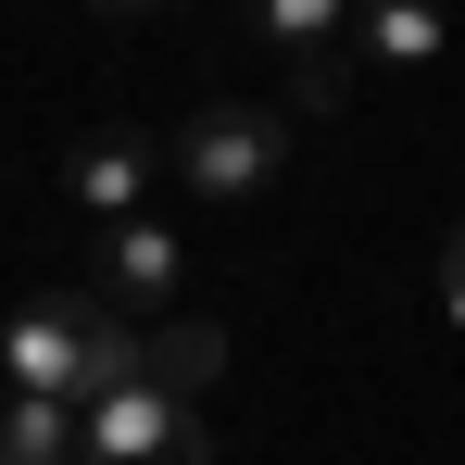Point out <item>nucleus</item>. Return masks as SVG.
I'll list each match as a JSON object with an SVG mask.
<instances>
[{
    "instance_id": "obj_8",
    "label": "nucleus",
    "mask_w": 465,
    "mask_h": 465,
    "mask_svg": "<svg viewBox=\"0 0 465 465\" xmlns=\"http://www.w3.org/2000/svg\"><path fill=\"white\" fill-rule=\"evenodd\" d=\"M352 38L378 64H428L440 51V0H352Z\"/></svg>"
},
{
    "instance_id": "obj_7",
    "label": "nucleus",
    "mask_w": 465,
    "mask_h": 465,
    "mask_svg": "<svg viewBox=\"0 0 465 465\" xmlns=\"http://www.w3.org/2000/svg\"><path fill=\"white\" fill-rule=\"evenodd\" d=\"M0 453H13V465H76V453H88V415H76V402H51V390H13Z\"/></svg>"
},
{
    "instance_id": "obj_13",
    "label": "nucleus",
    "mask_w": 465,
    "mask_h": 465,
    "mask_svg": "<svg viewBox=\"0 0 465 465\" xmlns=\"http://www.w3.org/2000/svg\"><path fill=\"white\" fill-rule=\"evenodd\" d=\"M0 465H13V453H0Z\"/></svg>"
},
{
    "instance_id": "obj_9",
    "label": "nucleus",
    "mask_w": 465,
    "mask_h": 465,
    "mask_svg": "<svg viewBox=\"0 0 465 465\" xmlns=\"http://www.w3.org/2000/svg\"><path fill=\"white\" fill-rule=\"evenodd\" d=\"M252 13L277 51H340V25H352V0H252Z\"/></svg>"
},
{
    "instance_id": "obj_12",
    "label": "nucleus",
    "mask_w": 465,
    "mask_h": 465,
    "mask_svg": "<svg viewBox=\"0 0 465 465\" xmlns=\"http://www.w3.org/2000/svg\"><path fill=\"white\" fill-rule=\"evenodd\" d=\"M101 25H152V13H176V0H88Z\"/></svg>"
},
{
    "instance_id": "obj_10",
    "label": "nucleus",
    "mask_w": 465,
    "mask_h": 465,
    "mask_svg": "<svg viewBox=\"0 0 465 465\" xmlns=\"http://www.w3.org/2000/svg\"><path fill=\"white\" fill-rule=\"evenodd\" d=\"M352 101V64L340 51H290V114H340Z\"/></svg>"
},
{
    "instance_id": "obj_2",
    "label": "nucleus",
    "mask_w": 465,
    "mask_h": 465,
    "mask_svg": "<svg viewBox=\"0 0 465 465\" xmlns=\"http://www.w3.org/2000/svg\"><path fill=\"white\" fill-rule=\"evenodd\" d=\"M277 163H290V114H264V101H202L176 126L189 202H252V189H277Z\"/></svg>"
},
{
    "instance_id": "obj_4",
    "label": "nucleus",
    "mask_w": 465,
    "mask_h": 465,
    "mask_svg": "<svg viewBox=\"0 0 465 465\" xmlns=\"http://www.w3.org/2000/svg\"><path fill=\"white\" fill-rule=\"evenodd\" d=\"M176 290H189V252H176V227H152V214L101 227V302L126 314V327H152V314H176Z\"/></svg>"
},
{
    "instance_id": "obj_5",
    "label": "nucleus",
    "mask_w": 465,
    "mask_h": 465,
    "mask_svg": "<svg viewBox=\"0 0 465 465\" xmlns=\"http://www.w3.org/2000/svg\"><path fill=\"white\" fill-rule=\"evenodd\" d=\"M139 378L176 390V402H202V390L227 378V327H202V314H152V327H139Z\"/></svg>"
},
{
    "instance_id": "obj_11",
    "label": "nucleus",
    "mask_w": 465,
    "mask_h": 465,
    "mask_svg": "<svg viewBox=\"0 0 465 465\" xmlns=\"http://www.w3.org/2000/svg\"><path fill=\"white\" fill-rule=\"evenodd\" d=\"M440 314L465 327V214H453V239H440Z\"/></svg>"
},
{
    "instance_id": "obj_3",
    "label": "nucleus",
    "mask_w": 465,
    "mask_h": 465,
    "mask_svg": "<svg viewBox=\"0 0 465 465\" xmlns=\"http://www.w3.org/2000/svg\"><path fill=\"white\" fill-rule=\"evenodd\" d=\"M88 465H214L202 402H176V390L126 378L114 402H88Z\"/></svg>"
},
{
    "instance_id": "obj_6",
    "label": "nucleus",
    "mask_w": 465,
    "mask_h": 465,
    "mask_svg": "<svg viewBox=\"0 0 465 465\" xmlns=\"http://www.w3.org/2000/svg\"><path fill=\"white\" fill-rule=\"evenodd\" d=\"M152 139H88L76 152V202L88 214H101V227H126V214H139V202H152Z\"/></svg>"
},
{
    "instance_id": "obj_1",
    "label": "nucleus",
    "mask_w": 465,
    "mask_h": 465,
    "mask_svg": "<svg viewBox=\"0 0 465 465\" xmlns=\"http://www.w3.org/2000/svg\"><path fill=\"white\" fill-rule=\"evenodd\" d=\"M0 365H13V390H51V402H114V390L139 378V327L101 302V290H38V302H13V327H0Z\"/></svg>"
}]
</instances>
